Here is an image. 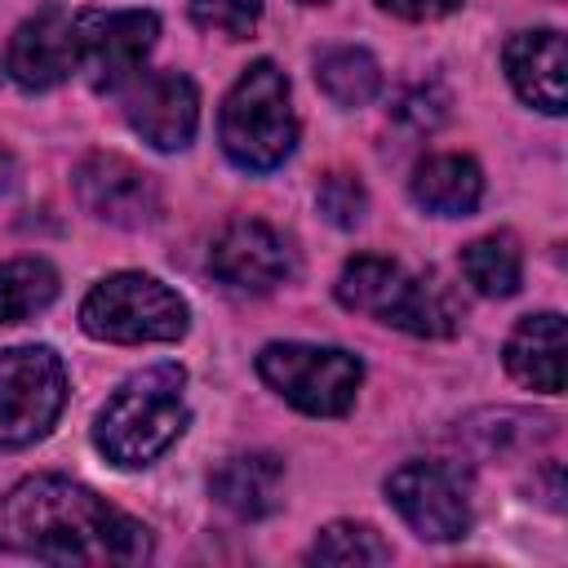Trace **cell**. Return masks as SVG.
<instances>
[{
	"label": "cell",
	"mask_w": 568,
	"mask_h": 568,
	"mask_svg": "<svg viewBox=\"0 0 568 568\" xmlns=\"http://www.w3.org/2000/svg\"><path fill=\"white\" fill-rule=\"evenodd\" d=\"M209 266L231 288L271 293L293 275V248L275 226L257 217H240V222H226L222 235L213 240Z\"/></svg>",
	"instance_id": "11"
},
{
	"label": "cell",
	"mask_w": 568,
	"mask_h": 568,
	"mask_svg": "<svg viewBox=\"0 0 568 568\" xmlns=\"http://www.w3.org/2000/svg\"><path fill=\"white\" fill-rule=\"evenodd\" d=\"M13 178H18V164H13V155L0 146V195L13 186Z\"/></svg>",
	"instance_id": "27"
},
{
	"label": "cell",
	"mask_w": 568,
	"mask_h": 568,
	"mask_svg": "<svg viewBox=\"0 0 568 568\" xmlns=\"http://www.w3.org/2000/svg\"><path fill=\"white\" fill-rule=\"evenodd\" d=\"M506 75L515 84V93L546 111L559 115L568 102V53H564V36L555 27H537V31H519L506 44Z\"/></svg>",
	"instance_id": "13"
},
{
	"label": "cell",
	"mask_w": 568,
	"mask_h": 568,
	"mask_svg": "<svg viewBox=\"0 0 568 568\" xmlns=\"http://www.w3.org/2000/svg\"><path fill=\"white\" fill-rule=\"evenodd\" d=\"M160 18L151 9H84L75 13V71L98 93H120L155 49Z\"/></svg>",
	"instance_id": "7"
},
{
	"label": "cell",
	"mask_w": 568,
	"mask_h": 568,
	"mask_svg": "<svg viewBox=\"0 0 568 568\" xmlns=\"http://www.w3.org/2000/svg\"><path fill=\"white\" fill-rule=\"evenodd\" d=\"M413 200L435 213V217H466L479 209L484 200V173L470 155H426L417 169H413V182H408Z\"/></svg>",
	"instance_id": "16"
},
{
	"label": "cell",
	"mask_w": 568,
	"mask_h": 568,
	"mask_svg": "<svg viewBox=\"0 0 568 568\" xmlns=\"http://www.w3.org/2000/svg\"><path fill=\"white\" fill-rule=\"evenodd\" d=\"M395 111H399L413 129H435V124L448 115V93H444L439 84H422V89H413Z\"/></svg>",
	"instance_id": "25"
},
{
	"label": "cell",
	"mask_w": 568,
	"mask_h": 568,
	"mask_svg": "<svg viewBox=\"0 0 568 568\" xmlns=\"http://www.w3.org/2000/svg\"><path fill=\"white\" fill-rule=\"evenodd\" d=\"M186 324H191L186 302L169 284H160L155 275H142V271L106 275L80 302V328L98 342H120V346L178 342L186 333Z\"/></svg>",
	"instance_id": "4"
},
{
	"label": "cell",
	"mask_w": 568,
	"mask_h": 568,
	"mask_svg": "<svg viewBox=\"0 0 568 568\" xmlns=\"http://www.w3.org/2000/svg\"><path fill=\"white\" fill-rule=\"evenodd\" d=\"M186 430V368L151 364L115 386L93 422V448L120 466H151L178 435Z\"/></svg>",
	"instance_id": "2"
},
{
	"label": "cell",
	"mask_w": 568,
	"mask_h": 568,
	"mask_svg": "<svg viewBox=\"0 0 568 568\" xmlns=\"http://www.w3.org/2000/svg\"><path fill=\"white\" fill-rule=\"evenodd\" d=\"M315 84L337 102V106H364L377 98L382 89V67L368 49H355V44H342V49H328L320 53L315 62Z\"/></svg>",
	"instance_id": "20"
},
{
	"label": "cell",
	"mask_w": 568,
	"mask_h": 568,
	"mask_svg": "<svg viewBox=\"0 0 568 568\" xmlns=\"http://www.w3.org/2000/svg\"><path fill=\"white\" fill-rule=\"evenodd\" d=\"M284 462L275 453H235L213 470V497L235 519H262L280 506Z\"/></svg>",
	"instance_id": "15"
},
{
	"label": "cell",
	"mask_w": 568,
	"mask_h": 568,
	"mask_svg": "<svg viewBox=\"0 0 568 568\" xmlns=\"http://www.w3.org/2000/svg\"><path fill=\"white\" fill-rule=\"evenodd\" d=\"M217 138L231 164L244 173H271L280 169L297 146V115L288 98V80L271 58H257L240 71L231 93L222 98Z\"/></svg>",
	"instance_id": "3"
},
{
	"label": "cell",
	"mask_w": 568,
	"mask_h": 568,
	"mask_svg": "<svg viewBox=\"0 0 568 568\" xmlns=\"http://www.w3.org/2000/svg\"><path fill=\"white\" fill-rule=\"evenodd\" d=\"M506 373L541 395L564 390V315H524L506 337Z\"/></svg>",
	"instance_id": "14"
},
{
	"label": "cell",
	"mask_w": 568,
	"mask_h": 568,
	"mask_svg": "<svg viewBox=\"0 0 568 568\" xmlns=\"http://www.w3.org/2000/svg\"><path fill=\"white\" fill-rule=\"evenodd\" d=\"M306 564H337V568H373V564H390V546L382 541V532L373 524H355V519H337L328 524L315 546L306 550Z\"/></svg>",
	"instance_id": "22"
},
{
	"label": "cell",
	"mask_w": 568,
	"mask_h": 568,
	"mask_svg": "<svg viewBox=\"0 0 568 568\" xmlns=\"http://www.w3.org/2000/svg\"><path fill=\"white\" fill-rule=\"evenodd\" d=\"M315 204H320V213H324L333 226L351 231V226L364 217V209H368V195H364L359 178H351V173H328V178L320 182V195H315Z\"/></svg>",
	"instance_id": "24"
},
{
	"label": "cell",
	"mask_w": 568,
	"mask_h": 568,
	"mask_svg": "<svg viewBox=\"0 0 568 568\" xmlns=\"http://www.w3.org/2000/svg\"><path fill=\"white\" fill-rule=\"evenodd\" d=\"M4 71L27 93H44V89H58L62 80H71V71H75V13L58 9V4H44L40 13H31L4 49Z\"/></svg>",
	"instance_id": "12"
},
{
	"label": "cell",
	"mask_w": 568,
	"mask_h": 568,
	"mask_svg": "<svg viewBox=\"0 0 568 568\" xmlns=\"http://www.w3.org/2000/svg\"><path fill=\"white\" fill-rule=\"evenodd\" d=\"M58 297V271L44 257H13L0 266V324H22Z\"/></svg>",
	"instance_id": "21"
},
{
	"label": "cell",
	"mask_w": 568,
	"mask_h": 568,
	"mask_svg": "<svg viewBox=\"0 0 568 568\" xmlns=\"http://www.w3.org/2000/svg\"><path fill=\"white\" fill-rule=\"evenodd\" d=\"M191 18L200 31H213V36H248L262 18V0H191Z\"/></svg>",
	"instance_id": "23"
},
{
	"label": "cell",
	"mask_w": 568,
	"mask_h": 568,
	"mask_svg": "<svg viewBox=\"0 0 568 568\" xmlns=\"http://www.w3.org/2000/svg\"><path fill=\"white\" fill-rule=\"evenodd\" d=\"M386 497L422 541H457L470 528V501L453 466L404 462L386 479Z\"/></svg>",
	"instance_id": "8"
},
{
	"label": "cell",
	"mask_w": 568,
	"mask_h": 568,
	"mask_svg": "<svg viewBox=\"0 0 568 568\" xmlns=\"http://www.w3.org/2000/svg\"><path fill=\"white\" fill-rule=\"evenodd\" d=\"M408 284V271L390 257H377V253H359L342 266L333 293L346 311H359V315H377V320H390L399 293Z\"/></svg>",
	"instance_id": "18"
},
{
	"label": "cell",
	"mask_w": 568,
	"mask_h": 568,
	"mask_svg": "<svg viewBox=\"0 0 568 568\" xmlns=\"http://www.w3.org/2000/svg\"><path fill=\"white\" fill-rule=\"evenodd\" d=\"M75 200L84 213H93L106 226H124L138 231L146 222H155L160 213V186L146 169H138L133 160L115 155V151H93L75 164L71 173Z\"/></svg>",
	"instance_id": "9"
},
{
	"label": "cell",
	"mask_w": 568,
	"mask_h": 568,
	"mask_svg": "<svg viewBox=\"0 0 568 568\" xmlns=\"http://www.w3.org/2000/svg\"><path fill=\"white\" fill-rule=\"evenodd\" d=\"M462 275L484 297H510L519 288V280H524V253H519L515 235L493 231V235L470 240L462 248Z\"/></svg>",
	"instance_id": "19"
},
{
	"label": "cell",
	"mask_w": 568,
	"mask_h": 568,
	"mask_svg": "<svg viewBox=\"0 0 568 568\" xmlns=\"http://www.w3.org/2000/svg\"><path fill=\"white\" fill-rule=\"evenodd\" d=\"M0 550L40 564H142L151 532L93 488L62 475H31L0 497Z\"/></svg>",
	"instance_id": "1"
},
{
	"label": "cell",
	"mask_w": 568,
	"mask_h": 568,
	"mask_svg": "<svg viewBox=\"0 0 568 568\" xmlns=\"http://www.w3.org/2000/svg\"><path fill=\"white\" fill-rule=\"evenodd\" d=\"M377 4L390 9V13H399V18H408V22H430V18L453 13L462 0H377Z\"/></svg>",
	"instance_id": "26"
},
{
	"label": "cell",
	"mask_w": 568,
	"mask_h": 568,
	"mask_svg": "<svg viewBox=\"0 0 568 568\" xmlns=\"http://www.w3.org/2000/svg\"><path fill=\"white\" fill-rule=\"evenodd\" d=\"M257 377L306 417H342L364 382V364L342 346L271 342L257 355Z\"/></svg>",
	"instance_id": "5"
},
{
	"label": "cell",
	"mask_w": 568,
	"mask_h": 568,
	"mask_svg": "<svg viewBox=\"0 0 568 568\" xmlns=\"http://www.w3.org/2000/svg\"><path fill=\"white\" fill-rule=\"evenodd\" d=\"M124 120L155 151H182L200 124V93L182 71H138L124 84Z\"/></svg>",
	"instance_id": "10"
},
{
	"label": "cell",
	"mask_w": 568,
	"mask_h": 568,
	"mask_svg": "<svg viewBox=\"0 0 568 568\" xmlns=\"http://www.w3.org/2000/svg\"><path fill=\"white\" fill-rule=\"evenodd\" d=\"M67 404V368L49 346L0 355V448H27L49 435Z\"/></svg>",
	"instance_id": "6"
},
{
	"label": "cell",
	"mask_w": 568,
	"mask_h": 568,
	"mask_svg": "<svg viewBox=\"0 0 568 568\" xmlns=\"http://www.w3.org/2000/svg\"><path fill=\"white\" fill-rule=\"evenodd\" d=\"M386 324H395L413 337H453L457 324H462V297L453 293V284L439 271L408 275V284H404Z\"/></svg>",
	"instance_id": "17"
},
{
	"label": "cell",
	"mask_w": 568,
	"mask_h": 568,
	"mask_svg": "<svg viewBox=\"0 0 568 568\" xmlns=\"http://www.w3.org/2000/svg\"><path fill=\"white\" fill-rule=\"evenodd\" d=\"M306 4H320V0H306Z\"/></svg>",
	"instance_id": "28"
}]
</instances>
